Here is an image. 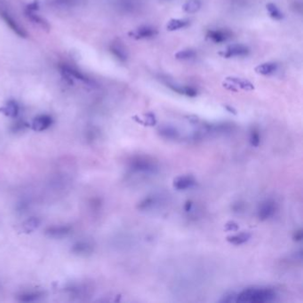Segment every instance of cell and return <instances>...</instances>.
Instances as JSON below:
<instances>
[{"instance_id": "1", "label": "cell", "mask_w": 303, "mask_h": 303, "mask_svg": "<svg viewBox=\"0 0 303 303\" xmlns=\"http://www.w3.org/2000/svg\"><path fill=\"white\" fill-rule=\"evenodd\" d=\"M277 293L273 288L265 287H248L236 294V303H265L273 302Z\"/></svg>"}, {"instance_id": "2", "label": "cell", "mask_w": 303, "mask_h": 303, "mask_svg": "<svg viewBox=\"0 0 303 303\" xmlns=\"http://www.w3.org/2000/svg\"><path fill=\"white\" fill-rule=\"evenodd\" d=\"M130 168L135 173L154 174L158 171V165L152 158L146 156H135L130 161Z\"/></svg>"}, {"instance_id": "3", "label": "cell", "mask_w": 303, "mask_h": 303, "mask_svg": "<svg viewBox=\"0 0 303 303\" xmlns=\"http://www.w3.org/2000/svg\"><path fill=\"white\" fill-rule=\"evenodd\" d=\"M61 72L63 75V77L67 80L69 81V83H73L72 78L82 81V82H84L85 84H87V85H92L94 83L91 78L87 77L84 73L81 72L80 70H78L76 68L71 67V66H69L68 64L61 65Z\"/></svg>"}, {"instance_id": "4", "label": "cell", "mask_w": 303, "mask_h": 303, "mask_svg": "<svg viewBox=\"0 0 303 303\" xmlns=\"http://www.w3.org/2000/svg\"><path fill=\"white\" fill-rule=\"evenodd\" d=\"M278 211V204L273 199L263 201L258 208V217L261 221H266L272 218Z\"/></svg>"}, {"instance_id": "5", "label": "cell", "mask_w": 303, "mask_h": 303, "mask_svg": "<svg viewBox=\"0 0 303 303\" xmlns=\"http://www.w3.org/2000/svg\"><path fill=\"white\" fill-rule=\"evenodd\" d=\"M0 16L2 17V19L4 20V21L6 23V25H7L9 28H11L12 31L15 33L16 35L20 36V37H23V38H26V37H27L28 34L26 32V30H25L24 28H22V27L19 24V22L10 14V12H7V11L4 10V9H0Z\"/></svg>"}, {"instance_id": "6", "label": "cell", "mask_w": 303, "mask_h": 303, "mask_svg": "<svg viewBox=\"0 0 303 303\" xmlns=\"http://www.w3.org/2000/svg\"><path fill=\"white\" fill-rule=\"evenodd\" d=\"M223 85L228 89L234 90V91H236V88L247 90V91L255 89V85H253L250 81L239 77H227L225 81L223 82Z\"/></svg>"}, {"instance_id": "7", "label": "cell", "mask_w": 303, "mask_h": 303, "mask_svg": "<svg viewBox=\"0 0 303 303\" xmlns=\"http://www.w3.org/2000/svg\"><path fill=\"white\" fill-rule=\"evenodd\" d=\"M250 53V50L247 45L236 44L228 46L225 50L220 52L219 54L224 58H232V57L247 56Z\"/></svg>"}, {"instance_id": "8", "label": "cell", "mask_w": 303, "mask_h": 303, "mask_svg": "<svg viewBox=\"0 0 303 303\" xmlns=\"http://www.w3.org/2000/svg\"><path fill=\"white\" fill-rule=\"evenodd\" d=\"M157 35H158V29L151 26H141L129 32V36L137 40L151 38Z\"/></svg>"}, {"instance_id": "9", "label": "cell", "mask_w": 303, "mask_h": 303, "mask_svg": "<svg viewBox=\"0 0 303 303\" xmlns=\"http://www.w3.org/2000/svg\"><path fill=\"white\" fill-rule=\"evenodd\" d=\"M232 33L228 29H210L206 33V37L215 44H223L231 39Z\"/></svg>"}, {"instance_id": "10", "label": "cell", "mask_w": 303, "mask_h": 303, "mask_svg": "<svg viewBox=\"0 0 303 303\" xmlns=\"http://www.w3.org/2000/svg\"><path fill=\"white\" fill-rule=\"evenodd\" d=\"M53 124L52 117L48 115H40L34 118L32 122V128L36 132H43L49 128Z\"/></svg>"}, {"instance_id": "11", "label": "cell", "mask_w": 303, "mask_h": 303, "mask_svg": "<svg viewBox=\"0 0 303 303\" xmlns=\"http://www.w3.org/2000/svg\"><path fill=\"white\" fill-rule=\"evenodd\" d=\"M109 50H110V53H112L118 61L124 62L127 60V57H128L127 51L120 41L116 40L112 42L109 46Z\"/></svg>"}, {"instance_id": "12", "label": "cell", "mask_w": 303, "mask_h": 303, "mask_svg": "<svg viewBox=\"0 0 303 303\" xmlns=\"http://www.w3.org/2000/svg\"><path fill=\"white\" fill-rule=\"evenodd\" d=\"M196 180L191 175H184L176 179L174 182V187L178 190H186L194 186Z\"/></svg>"}, {"instance_id": "13", "label": "cell", "mask_w": 303, "mask_h": 303, "mask_svg": "<svg viewBox=\"0 0 303 303\" xmlns=\"http://www.w3.org/2000/svg\"><path fill=\"white\" fill-rule=\"evenodd\" d=\"M160 203V197L152 195V196H148L145 198H143L141 202L138 204V209L140 210L145 211L150 210L153 208Z\"/></svg>"}, {"instance_id": "14", "label": "cell", "mask_w": 303, "mask_h": 303, "mask_svg": "<svg viewBox=\"0 0 303 303\" xmlns=\"http://www.w3.org/2000/svg\"><path fill=\"white\" fill-rule=\"evenodd\" d=\"M71 231V228L69 226H54L48 228L45 231V234L54 238V239H61L64 236H67Z\"/></svg>"}, {"instance_id": "15", "label": "cell", "mask_w": 303, "mask_h": 303, "mask_svg": "<svg viewBox=\"0 0 303 303\" xmlns=\"http://www.w3.org/2000/svg\"><path fill=\"white\" fill-rule=\"evenodd\" d=\"M168 87L173 90L174 92L180 93V94H183V95H186L189 97H195L198 95V91L191 87V86H187V85H174V84H167Z\"/></svg>"}, {"instance_id": "16", "label": "cell", "mask_w": 303, "mask_h": 303, "mask_svg": "<svg viewBox=\"0 0 303 303\" xmlns=\"http://www.w3.org/2000/svg\"><path fill=\"white\" fill-rule=\"evenodd\" d=\"M25 14H26V16L28 20H31L34 24L39 26L43 29H49L50 28V25L48 24V22L45 19H43L42 17L39 16L38 14H36L35 12H33L32 9H27L26 12H25Z\"/></svg>"}, {"instance_id": "17", "label": "cell", "mask_w": 303, "mask_h": 303, "mask_svg": "<svg viewBox=\"0 0 303 303\" xmlns=\"http://www.w3.org/2000/svg\"><path fill=\"white\" fill-rule=\"evenodd\" d=\"M279 65L275 62H265L263 64H260L255 68V71L257 74L263 75V76H269L272 75L278 70Z\"/></svg>"}, {"instance_id": "18", "label": "cell", "mask_w": 303, "mask_h": 303, "mask_svg": "<svg viewBox=\"0 0 303 303\" xmlns=\"http://www.w3.org/2000/svg\"><path fill=\"white\" fill-rule=\"evenodd\" d=\"M19 105L15 101H9L6 102V104L1 108V112L4 114L6 117H16L19 114Z\"/></svg>"}, {"instance_id": "19", "label": "cell", "mask_w": 303, "mask_h": 303, "mask_svg": "<svg viewBox=\"0 0 303 303\" xmlns=\"http://www.w3.org/2000/svg\"><path fill=\"white\" fill-rule=\"evenodd\" d=\"M158 132L162 137L166 138L168 140H176L180 136L177 129L171 125H163L159 128Z\"/></svg>"}, {"instance_id": "20", "label": "cell", "mask_w": 303, "mask_h": 303, "mask_svg": "<svg viewBox=\"0 0 303 303\" xmlns=\"http://www.w3.org/2000/svg\"><path fill=\"white\" fill-rule=\"evenodd\" d=\"M93 250V246L87 242H78L75 244L72 247V252L76 255H90Z\"/></svg>"}, {"instance_id": "21", "label": "cell", "mask_w": 303, "mask_h": 303, "mask_svg": "<svg viewBox=\"0 0 303 303\" xmlns=\"http://www.w3.org/2000/svg\"><path fill=\"white\" fill-rule=\"evenodd\" d=\"M250 239V233L242 232V233H239V234L231 236V237H229L227 239H228L229 242L233 244L235 246H240V245H243V244L247 243Z\"/></svg>"}, {"instance_id": "22", "label": "cell", "mask_w": 303, "mask_h": 303, "mask_svg": "<svg viewBox=\"0 0 303 303\" xmlns=\"http://www.w3.org/2000/svg\"><path fill=\"white\" fill-rule=\"evenodd\" d=\"M200 0H188L185 4L182 5V9L187 13H196L201 8Z\"/></svg>"}, {"instance_id": "23", "label": "cell", "mask_w": 303, "mask_h": 303, "mask_svg": "<svg viewBox=\"0 0 303 303\" xmlns=\"http://www.w3.org/2000/svg\"><path fill=\"white\" fill-rule=\"evenodd\" d=\"M190 23V21L187 20H182V19H172L168 21L166 25V28L169 31H174L178 30L181 28H185Z\"/></svg>"}, {"instance_id": "24", "label": "cell", "mask_w": 303, "mask_h": 303, "mask_svg": "<svg viewBox=\"0 0 303 303\" xmlns=\"http://www.w3.org/2000/svg\"><path fill=\"white\" fill-rule=\"evenodd\" d=\"M39 224H40L39 219L36 218V217H31V218L28 219L27 221H25L24 223H22L21 228H22V231L24 232L29 233V232H32L36 229H37Z\"/></svg>"}, {"instance_id": "25", "label": "cell", "mask_w": 303, "mask_h": 303, "mask_svg": "<svg viewBox=\"0 0 303 303\" xmlns=\"http://www.w3.org/2000/svg\"><path fill=\"white\" fill-rule=\"evenodd\" d=\"M175 58L180 61H189L197 56V53L193 49H184L175 53Z\"/></svg>"}, {"instance_id": "26", "label": "cell", "mask_w": 303, "mask_h": 303, "mask_svg": "<svg viewBox=\"0 0 303 303\" xmlns=\"http://www.w3.org/2000/svg\"><path fill=\"white\" fill-rule=\"evenodd\" d=\"M120 6L126 12H133L140 7V0H120Z\"/></svg>"}, {"instance_id": "27", "label": "cell", "mask_w": 303, "mask_h": 303, "mask_svg": "<svg viewBox=\"0 0 303 303\" xmlns=\"http://www.w3.org/2000/svg\"><path fill=\"white\" fill-rule=\"evenodd\" d=\"M267 7V11L270 14V16L274 19V20H282L284 18L283 12H281L279 10V7L276 5V4H272V3H269L266 5Z\"/></svg>"}, {"instance_id": "28", "label": "cell", "mask_w": 303, "mask_h": 303, "mask_svg": "<svg viewBox=\"0 0 303 303\" xmlns=\"http://www.w3.org/2000/svg\"><path fill=\"white\" fill-rule=\"evenodd\" d=\"M80 2V0H53V5L61 8H69L77 5Z\"/></svg>"}, {"instance_id": "29", "label": "cell", "mask_w": 303, "mask_h": 303, "mask_svg": "<svg viewBox=\"0 0 303 303\" xmlns=\"http://www.w3.org/2000/svg\"><path fill=\"white\" fill-rule=\"evenodd\" d=\"M41 295L38 293H25L19 296V300L20 302H24V303H32L39 299Z\"/></svg>"}, {"instance_id": "30", "label": "cell", "mask_w": 303, "mask_h": 303, "mask_svg": "<svg viewBox=\"0 0 303 303\" xmlns=\"http://www.w3.org/2000/svg\"><path fill=\"white\" fill-rule=\"evenodd\" d=\"M251 145L253 147H258L261 143V134L257 128H253L251 130L250 137H249Z\"/></svg>"}, {"instance_id": "31", "label": "cell", "mask_w": 303, "mask_h": 303, "mask_svg": "<svg viewBox=\"0 0 303 303\" xmlns=\"http://www.w3.org/2000/svg\"><path fill=\"white\" fill-rule=\"evenodd\" d=\"M303 237V231L299 230V231H295V235H294V239H295V241H302Z\"/></svg>"}, {"instance_id": "32", "label": "cell", "mask_w": 303, "mask_h": 303, "mask_svg": "<svg viewBox=\"0 0 303 303\" xmlns=\"http://www.w3.org/2000/svg\"><path fill=\"white\" fill-rule=\"evenodd\" d=\"M191 208H192V202L191 201H188L185 204V206H184V209H185L186 212H190L191 210Z\"/></svg>"}, {"instance_id": "33", "label": "cell", "mask_w": 303, "mask_h": 303, "mask_svg": "<svg viewBox=\"0 0 303 303\" xmlns=\"http://www.w3.org/2000/svg\"><path fill=\"white\" fill-rule=\"evenodd\" d=\"M226 109H228V110H229L230 112H231V113L236 114V111H235L234 109H233V108H231V107H229V106H226Z\"/></svg>"}]
</instances>
